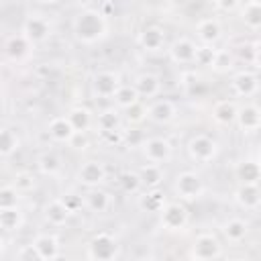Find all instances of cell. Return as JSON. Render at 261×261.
<instances>
[{
  "label": "cell",
  "instance_id": "cell-8",
  "mask_svg": "<svg viewBox=\"0 0 261 261\" xmlns=\"http://www.w3.org/2000/svg\"><path fill=\"white\" fill-rule=\"evenodd\" d=\"M141 153L147 161L151 163H165L171 159V153H173V147L167 139L163 137H151V139H145L141 143Z\"/></svg>",
  "mask_w": 261,
  "mask_h": 261
},
{
  "label": "cell",
  "instance_id": "cell-43",
  "mask_svg": "<svg viewBox=\"0 0 261 261\" xmlns=\"http://www.w3.org/2000/svg\"><path fill=\"white\" fill-rule=\"evenodd\" d=\"M100 137L106 145H120L124 141V130L120 128H112V130H100Z\"/></svg>",
  "mask_w": 261,
  "mask_h": 261
},
{
  "label": "cell",
  "instance_id": "cell-47",
  "mask_svg": "<svg viewBox=\"0 0 261 261\" xmlns=\"http://www.w3.org/2000/svg\"><path fill=\"white\" fill-rule=\"evenodd\" d=\"M194 0H171V4L173 6H179V8H184V6H190Z\"/></svg>",
  "mask_w": 261,
  "mask_h": 261
},
{
  "label": "cell",
  "instance_id": "cell-18",
  "mask_svg": "<svg viewBox=\"0 0 261 261\" xmlns=\"http://www.w3.org/2000/svg\"><path fill=\"white\" fill-rule=\"evenodd\" d=\"M139 45L145 51H149V53L161 51L163 45H165V33H163V29H159V27H145L139 33Z\"/></svg>",
  "mask_w": 261,
  "mask_h": 261
},
{
  "label": "cell",
  "instance_id": "cell-42",
  "mask_svg": "<svg viewBox=\"0 0 261 261\" xmlns=\"http://www.w3.org/2000/svg\"><path fill=\"white\" fill-rule=\"evenodd\" d=\"M239 57L245 59L247 63H259V41H253V43H243L239 47Z\"/></svg>",
  "mask_w": 261,
  "mask_h": 261
},
{
  "label": "cell",
  "instance_id": "cell-29",
  "mask_svg": "<svg viewBox=\"0 0 261 261\" xmlns=\"http://www.w3.org/2000/svg\"><path fill=\"white\" fill-rule=\"evenodd\" d=\"M22 226V212L18 206H8L0 208V230L14 232Z\"/></svg>",
  "mask_w": 261,
  "mask_h": 261
},
{
  "label": "cell",
  "instance_id": "cell-20",
  "mask_svg": "<svg viewBox=\"0 0 261 261\" xmlns=\"http://www.w3.org/2000/svg\"><path fill=\"white\" fill-rule=\"evenodd\" d=\"M196 33H198V39L202 41V45H214L222 37V24L216 18H204L198 22Z\"/></svg>",
  "mask_w": 261,
  "mask_h": 261
},
{
  "label": "cell",
  "instance_id": "cell-21",
  "mask_svg": "<svg viewBox=\"0 0 261 261\" xmlns=\"http://www.w3.org/2000/svg\"><path fill=\"white\" fill-rule=\"evenodd\" d=\"M234 175L239 184H259L261 179V165L257 159H243L234 167Z\"/></svg>",
  "mask_w": 261,
  "mask_h": 261
},
{
  "label": "cell",
  "instance_id": "cell-22",
  "mask_svg": "<svg viewBox=\"0 0 261 261\" xmlns=\"http://www.w3.org/2000/svg\"><path fill=\"white\" fill-rule=\"evenodd\" d=\"M47 133L55 143H69V139L73 137V126L69 124L67 116H55L49 120L47 124Z\"/></svg>",
  "mask_w": 261,
  "mask_h": 261
},
{
  "label": "cell",
  "instance_id": "cell-7",
  "mask_svg": "<svg viewBox=\"0 0 261 261\" xmlns=\"http://www.w3.org/2000/svg\"><path fill=\"white\" fill-rule=\"evenodd\" d=\"M75 179H77V184H82L88 190L90 188H98V186H102L106 181V167L98 159H88L77 167Z\"/></svg>",
  "mask_w": 261,
  "mask_h": 261
},
{
  "label": "cell",
  "instance_id": "cell-16",
  "mask_svg": "<svg viewBox=\"0 0 261 261\" xmlns=\"http://www.w3.org/2000/svg\"><path fill=\"white\" fill-rule=\"evenodd\" d=\"M234 202L245 210H257L261 204L259 184H239L234 190Z\"/></svg>",
  "mask_w": 261,
  "mask_h": 261
},
{
  "label": "cell",
  "instance_id": "cell-24",
  "mask_svg": "<svg viewBox=\"0 0 261 261\" xmlns=\"http://www.w3.org/2000/svg\"><path fill=\"white\" fill-rule=\"evenodd\" d=\"M31 43H29V39L20 33V35H12V37H8V41H6V45H4V49H6V55L10 57V59H14V61H20V59H24L29 53H31Z\"/></svg>",
  "mask_w": 261,
  "mask_h": 261
},
{
  "label": "cell",
  "instance_id": "cell-44",
  "mask_svg": "<svg viewBox=\"0 0 261 261\" xmlns=\"http://www.w3.org/2000/svg\"><path fill=\"white\" fill-rule=\"evenodd\" d=\"M69 145H71L73 149H77V151H84V149L88 147V137H86V133H73V137L69 139Z\"/></svg>",
  "mask_w": 261,
  "mask_h": 261
},
{
  "label": "cell",
  "instance_id": "cell-10",
  "mask_svg": "<svg viewBox=\"0 0 261 261\" xmlns=\"http://www.w3.org/2000/svg\"><path fill=\"white\" fill-rule=\"evenodd\" d=\"M22 35L29 39L31 45H39L45 43L51 35V24L47 18L43 16H29L22 24Z\"/></svg>",
  "mask_w": 261,
  "mask_h": 261
},
{
  "label": "cell",
  "instance_id": "cell-6",
  "mask_svg": "<svg viewBox=\"0 0 261 261\" xmlns=\"http://www.w3.org/2000/svg\"><path fill=\"white\" fill-rule=\"evenodd\" d=\"M159 218H161V226L165 230L175 232V230L186 228V224L190 220V212L184 202H165V206L159 212Z\"/></svg>",
  "mask_w": 261,
  "mask_h": 261
},
{
  "label": "cell",
  "instance_id": "cell-3",
  "mask_svg": "<svg viewBox=\"0 0 261 261\" xmlns=\"http://www.w3.org/2000/svg\"><path fill=\"white\" fill-rule=\"evenodd\" d=\"M204 190H206L204 179L196 171H181L173 181V192L177 194L179 200H186V202L198 200L204 194Z\"/></svg>",
  "mask_w": 261,
  "mask_h": 261
},
{
  "label": "cell",
  "instance_id": "cell-45",
  "mask_svg": "<svg viewBox=\"0 0 261 261\" xmlns=\"http://www.w3.org/2000/svg\"><path fill=\"white\" fill-rule=\"evenodd\" d=\"M214 4H216V8L222 10V12H232V10L239 8L241 0H214Z\"/></svg>",
  "mask_w": 261,
  "mask_h": 261
},
{
  "label": "cell",
  "instance_id": "cell-14",
  "mask_svg": "<svg viewBox=\"0 0 261 261\" xmlns=\"http://www.w3.org/2000/svg\"><path fill=\"white\" fill-rule=\"evenodd\" d=\"M175 114H177V108H175V104H173L171 100H167V98L155 100V102L147 108V118H149L151 122H155V124H167V122H171V120L175 118Z\"/></svg>",
  "mask_w": 261,
  "mask_h": 261
},
{
  "label": "cell",
  "instance_id": "cell-40",
  "mask_svg": "<svg viewBox=\"0 0 261 261\" xmlns=\"http://www.w3.org/2000/svg\"><path fill=\"white\" fill-rule=\"evenodd\" d=\"M20 202V192L10 184V186H0V208L8 206H18Z\"/></svg>",
  "mask_w": 261,
  "mask_h": 261
},
{
  "label": "cell",
  "instance_id": "cell-46",
  "mask_svg": "<svg viewBox=\"0 0 261 261\" xmlns=\"http://www.w3.org/2000/svg\"><path fill=\"white\" fill-rule=\"evenodd\" d=\"M63 202H65V206H67L71 212H75V210H77V206H80V202H77V198H73V194L65 196V198H63Z\"/></svg>",
  "mask_w": 261,
  "mask_h": 261
},
{
  "label": "cell",
  "instance_id": "cell-32",
  "mask_svg": "<svg viewBox=\"0 0 261 261\" xmlns=\"http://www.w3.org/2000/svg\"><path fill=\"white\" fill-rule=\"evenodd\" d=\"M241 18L245 22L247 29L251 31H257L261 27V4H255V2H247L241 10Z\"/></svg>",
  "mask_w": 261,
  "mask_h": 261
},
{
  "label": "cell",
  "instance_id": "cell-48",
  "mask_svg": "<svg viewBox=\"0 0 261 261\" xmlns=\"http://www.w3.org/2000/svg\"><path fill=\"white\" fill-rule=\"evenodd\" d=\"M37 2H41V4H53V2H57V0H37Z\"/></svg>",
  "mask_w": 261,
  "mask_h": 261
},
{
  "label": "cell",
  "instance_id": "cell-9",
  "mask_svg": "<svg viewBox=\"0 0 261 261\" xmlns=\"http://www.w3.org/2000/svg\"><path fill=\"white\" fill-rule=\"evenodd\" d=\"M120 75L116 71H110V69H102V71H96L94 77H92V92L94 96L98 98H112L116 94V90L120 88Z\"/></svg>",
  "mask_w": 261,
  "mask_h": 261
},
{
  "label": "cell",
  "instance_id": "cell-17",
  "mask_svg": "<svg viewBox=\"0 0 261 261\" xmlns=\"http://www.w3.org/2000/svg\"><path fill=\"white\" fill-rule=\"evenodd\" d=\"M43 216H45V220H47L49 224H53V226H63V224L69 220L71 210L65 206L63 200L57 198V200H51V202L45 204V208H43Z\"/></svg>",
  "mask_w": 261,
  "mask_h": 261
},
{
  "label": "cell",
  "instance_id": "cell-12",
  "mask_svg": "<svg viewBox=\"0 0 261 261\" xmlns=\"http://www.w3.org/2000/svg\"><path fill=\"white\" fill-rule=\"evenodd\" d=\"M196 47H198V45H196L192 39H188V37H179V39H175V41L169 45L167 53H169V59H171L173 63H177V65H186V63H194Z\"/></svg>",
  "mask_w": 261,
  "mask_h": 261
},
{
  "label": "cell",
  "instance_id": "cell-38",
  "mask_svg": "<svg viewBox=\"0 0 261 261\" xmlns=\"http://www.w3.org/2000/svg\"><path fill=\"white\" fill-rule=\"evenodd\" d=\"M122 110H124V118H126L130 124H141V122L147 118V106H145L141 100L128 104V106L122 108Z\"/></svg>",
  "mask_w": 261,
  "mask_h": 261
},
{
  "label": "cell",
  "instance_id": "cell-25",
  "mask_svg": "<svg viewBox=\"0 0 261 261\" xmlns=\"http://www.w3.org/2000/svg\"><path fill=\"white\" fill-rule=\"evenodd\" d=\"M110 204H112L110 194L106 190H100V186L98 188H90V192L86 194V206L96 214H104L110 208Z\"/></svg>",
  "mask_w": 261,
  "mask_h": 261
},
{
  "label": "cell",
  "instance_id": "cell-27",
  "mask_svg": "<svg viewBox=\"0 0 261 261\" xmlns=\"http://www.w3.org/2000/svg\"><path fill=\"white\" fill-rule=\"evenodd\" d=\"M139 177H141V184L145 188H159L161 181H163V169L159 163H151L147 161L145 165H141V169L137 171Z\"/></svg>",
  "mask_w": 261,
  "mask_h": 261
},
{
  "label": "cell",
  "instance_id": "cell-13",
  "mask_svg": "<svg viewBox=\"0 0 261 261\" xmlns=\"http://www.w3.org/2000/svg\"><path fill=\"white\" fill-rule=\"evenodd\" d=\"M232 92L241 98H249V96H255L257 90H259V77L255 71H249V69H243L239 73H234L232 82Z\"/></svg>",
  "mask_w": 261,
  "mask_h": 261
},
{
  "label": "cell",
  "instance_id": "cell-41",
  "mask_svg": "<svg viewBox=\"0 0 261 261\" xmlns=\"http://www.w3.org/2000/svg\"><path fill=\"white\" fill-rule=\"evenodd\" d=\"M214 45H198L196 47V55H194V63L202 65V67H210L212 59H214Z\"/></svg>",
  "mask_w": 261,
  "mask_h": 261
},
{
  "label": "cell",
  "instance_id": "cell-28",
  "mask_svg": "<svg viewBox=\"0 0 261 261\" xmlns=\"http://www.w3.org/2000/svg\"><path fill=\"white\" fill-rule=\"evenodd\" d=\"M237 108L239 106L232 100H218L212 106V118L218 124H232L234 122V116H237Z\"/></svg>",
  "mask_w": 261,
  "mask_h": 261
},
{
  "label": "cell",
  "instance_id": "cell-11",
  "mask_svg": "<svg viewBox=\"0 0 261 261\" xmlns=\"http://www.w3.org/2000/svg\"><path fill=\"white\" fill-rule=\"evenodd\" d=\"M31 247L35 249L37 259H43V261H53V259H57L61 255V245H59L57 237L49 234V232H43V234L35 237Z\"/></svg>",
  "mask_w": 261,
  "mask_h": 261
},
{
  "label": "cell",
  "instance_id": "cell-30",
  "mask_svg": "<svg viewBox=\"0 0 261 261\" xmlns=\"http://www.w3.org/2000/svg\"><path fill=\"white\" fill-rule=\"evenodd\" d=\"M67 120H69V124L73 126L75 133H88V128L92 126V114L84 106H73L67 112Z\"/></svg>",
  "mask_w": 261,
  "mask_h": 261
},
{
  "label": "cell",
  "instance_id": "cell-2",
  "mask_svg": "<svg viewBox=\"0 0 261 261\" xmlns=\"http://www.w3.org/2000/svg\"><path fill=\"white\" fill-rule=\"evenodd\" d=\"M218 151H220L218 141L208 137V135H194L188 141V155L196 163H210V161H214Z\"/></svg>",
  "mask_w": 261,
  "mask_h": 261
},
{
  "label": "cell",
  "instance_id": "cell-50",
  "mask_svg": "<svg viewBox=\"0 0 261 261\" xmlns=\"http://www.w3.org/2000/svg\"><path fill=\"white\" fill-rule=\"evenodd\" d=\"M247 2H255V4H261V0H247Z\"/></svg>",
  "mask_w": 261,
  "mask_h": 261
},
{
  "label": "cell",
  "instance_id": "cell-39",
  "mask_svg": "<svg viewBox=\"0 0 261 261\" xmlns=\"http://www.w3.org/2000/svg\"><path fill=\"white\" fill-rule=\"evenodd\" d=\"M12 186H14L20 194H24V192H33V190L37 188V177H35L31 171H20V173L14 175Z\"/></svg>",
  "mask_w": 261,
  "mask_h": 261
},
{
  "label": "cell",
  "instance_id": "cell-23",
  "mask_svg": "<svg viewBox=\"0 0 261 261\" xmlns=\"http://www.w3.org/2000/svg\"><path fill=\"white\" fill-rule=\"evenodd\" d=\"M165 202H167V198H165V194L159 188H147V192L139 196V208L143 212L159 214L161 208L165 206Z\"/></svg>",
  "mask_w": 261,
  "mask_h": 261
},
{
  "label": "cell",
  "instance_id": "cell-33",
  "mask_svg": "<svg viewBox=\"0 0 261 261\" xmlns=\"http://www.w3.org/2000/svg\"><path fill=\"white\" fill-rule=\"evenodd\" d=\"M234 65V55L228 49H216L214 51V59H212V69L216 73H228Z\"/></svg>",
  "mask_w": 261,
  "mask_h": 261
},
{
  "label": "cell",
  "instance_id": "cell-5",
  "mask_svg": "<svg viewBox=\"0 0 261 261\" xmlns=\"http://www.w3.org/2000/svg\"><path fill=\"white\" fill-rule=\"evenodd\" d=\"M222 255V245L212 232H202L190 247V257L196 261H212Z\"/></svg>",
  "mask_w": 261,
  "mask_h": 261
},
{
  "label": "cell",
  "instance_id": "cell-4",
  "mask_svg": "<svg viewBox=\"0 0 261 261\" xmlns=\"http://www.w3.org/2000/svg\"><path fill=\"white\" fill-rule=\"evenodd\" d=\"M118 255V243L110 232H96L88 243V259L112 261Z\"/></svg>",
  "mask_w": 261,
  "mask_h": 261
},
{
  "label": "cell",
  "instance_id": "cell-1",
  "mask_svg": "<svg viewBox=\"0 0 261 261\" xmlns=\"http://www.w3.org/2000/svg\"><path fill=\"white\" fill-rule=\"evenodd\" d=\"M71 31L80 43L94 45L108 35V22L100 10L86 8V10L75 14V18L71 22Z\"/></svg>",
  "mask_w": 261,
  "mask_h": 261
},
{
  "label": "cell",
  "instance_id": "cell-31",
  "mask_svg": "<svg viewBox=\"0 0 261 261\" xmlns=\"http://www.w3.org/2000/svg\"><path fill=\"white\" fill-rule=\"evenodd\" d=\"M37 167L43 175H55L61 169V157L55 151H45L37 159Z\"/></svg>",
  "mask_w": 261,
  "mask_h": 261
},
{
  "label": "cell",
  "instance_id": "cell-19",
  "mask_svg": "<svg viewBox=\"0 0 261 261\" xmlns=\"http://www.w3.org/2000/svg\"><path fill=\"white\" fill-rule=\"evenodd\" d=\"M133 86H135L139 98H153V96H157L159 90H161V80H159V75L147 71V73H139V75L135 77Z\"/></svg>",
  "mask_w": 261,
  "mask_h": 261
},
{
  "label": "cell",
  "instance_id": "cell-34",
  "mask_svg": "<svg viewBox=\"0 0 261 261\" xmlns=\"http://www.w3.org/2000/svg\"><path fill=\"white\" fill-rule=\"evenodd\" d=\"M18 149V135L12 128H0V157H10Z\"/></svg>",
  "mask_w": 261,
  "mask_h": 261
},
{
  "label": "cell",
  "instance_id": "cell-49",
  "mask_svg": "<svg viewBox=\"0 0 261 261\" xmlns=\"http://www.w3.org/2000/svg\"><path fill=\"white\" fill-rule=\"evenodd\" d=\"M2 249H4V239L0 237V253H2Z\"/></svg>",
  "mask_w": 261,
  "mask_h": 261
},
{
  "label": "cell",
  "instance_id": "cell-35",
  "mask_svg": "<svg viewBox=\"0 0 261 261\" xmlns=\"http://www.w3.org/2000/svg\"><path fill=\"white\" fill-rule=\"evenodd\" d=\"M112 100H114V104L118 106V108H126L128 104H133V102H137V100H141L139 98V94H137V90H135V86L130 84H120V88L116 90V94L112 96Z\"/></svg>",
  "mask_w": 261,
  "mask_h": 261
},
{
  "label": "cell",
  "instance_id": "cell-15",
  "mask_svg": "<svg viewBox=\"0 0 261 261\" xmlns=\"http://www.w3.org/2000/svg\"><path fill=\"white\" fill-rule=\"evenodd\" d=\"M237 126L243 133H253L261 126V110L255 104H245L241 108H237V116H234Z\"/></svg>",
  "mask_w": 261,
  "mask_h": 261
},
{
  "label": "cell",
  "instance_id": "cell-37",
  "mask_svg": "<svg viewBox=\"0 0 261 261\" xmlns=\"http://www.w3.org/2000/svg\"><path fill=\"white\" fill-rule=\"evenodd\" d=\"M98 128H100V130L120 128V112H118L116 108L102 110V112L98 114Z\"/></svg>",
  "mask_w": 261,
  "mask_h": 261
},
{
  "label": "cell",
  "instance_id": "cell-26",
  "mask_svg": "<svg viewBox=\"0 0 261 261\" xmlns=\"http://www.w3.org/2000/svg\"><path fill=\"white\" fill-rule=\"evenodd\" d=\"M222 234L226 241L230 243H241L247 234H249V224L247 220L243 218H228L224 224H222Z\"/></svg>",
  "mask_w": 261,
  "mask_h": 261
},
{
  "label": "cell",
  "instance_id": "cell-36",
  "mask_svg": "<svg viewBox=\"0 0 261 261\" xmlns=\"http://www.w3.org/2000/svg\"><path fill=\"white\" fill-rule=\"evenodd\" d=\"M118 186H120V190H122L124 194H137V192L143 188L141 177H139L137 171H122V173L118 175Z\"/></svg>",
  "mask_w": 261,
  "mask_h": 261
}]
</instances>
